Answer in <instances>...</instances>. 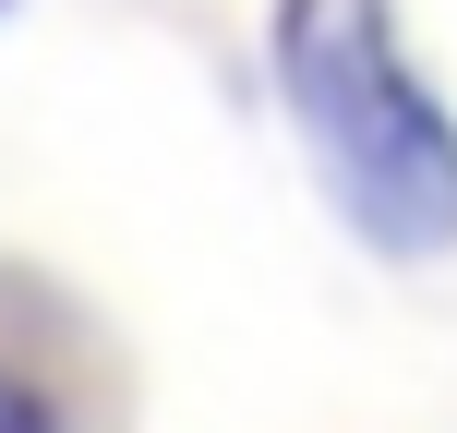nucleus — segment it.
I'll list each match as a JSON object with an SVG mask.
<instances>
[{
    "instance_id": "obj_1",
    "label": "nucleus",
    "mask_w": 457,
    "mask_h": 433,
    "mask_svg": "<svg viewBox=\"0 0 457 433\" xmlns=\"http://www.w3.org/2000/svg\"><path fill=\"white\" fill-rule=\"evenodd\" d=\"M265 72L313 145L337 217L397 265L457 253V109L421 85L397 0H277Z\"/></svg>"
},
{
    "instance_id": "obj_2",
    "label": "nucleus",
    "mask_w": 457,
    "mask_h": 433,
    "mask_svg": "<svg viewBox=\"0 0 457 433\" xmlns=\"http://www.w3.org/2000/svg\"><path fill=\"white\" fill-rule=\"evenodd\" d=\"M0 433H72V421H61V397H48L37 373H12V362H0Z\"/></svg>"
},
{
    "instance_id": "obj_3",
    "label": "nucleus",
    "mask_w": 457,
    "mask_h": 433,
    "mask_svg": "<svg viewBox=\"0 0 457 433\" xmlns=\"http://www.w3.org/2000/svg\"><path fill=\"white\" fill-rule=\"evenodd\" d=\"M0 12H12V0H0Z\"/></svg>"
}]
</instances>
